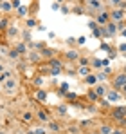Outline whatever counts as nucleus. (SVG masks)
Masks as SVG:
<instances>
[{
    "mask_svg": "<svg viewBox=\"0 0 126 134\" xmlns=\"http://www.w3.org/2000/svg\"><path fill=\"white\" fill-rule=\"evenodd\" d=\"M114 85L117 87V89H119V87H123V85H126V74H121L119 78H115Z\"/></svg>",
    "mask_w": 126,
    "mask_h": 134,
    "instance_id": "1",
    "label": "nucleus"
},
{
    "mask_svg": "<svg viewBox=\"0 0 126 134\" xmlns=\"http://www.w3.org/2000/svg\"><path fill=\"white\" fill-rule=\"evenodd\" d=\"M97 22L105 25L106 22H108V15H106V13H99V15H97Z\"/></svg>",
    "mask_w": 126,
    "mask_h": 134,
    "instance_id": "2",
    "label": "nucleus"
},
{
    "mask_svg": "<svg viewBox=\"0 0 126 134\" xmlns=\"http://www.w3.org/2000/svg\"><path fill=\"white\" fill-rule=\"evenodd\" d=\"M115 31H117V25L115 24H108V27H106V35H115Z\"/></svg>",
    "mask_w": 126,
    "mask_h": 134,
    "instance_id": "3",
    "label": "nucleus"
},
{
    "mask_svg": "<svg viewBox=\"0 0 126 134\" xmlns=\"http://www.w3.org/2000/svg\"><path fill=\"white\" fill-rule=\"evenodd\" d=\"M121 18H123V11H114V13H112V20L119 22Z\"/></svg>",
    "mask_w": 126,
    "mask_h": 134,
    "instance_id": "4",
    "label": "nucleus"
},
{
    "mask_svg": "<svg viewBox=\"0 0 126 134\" xmlns=\"http://www.w3.org/2000/svg\"><path fill=\"white\" fill-rule=\"evenodd\" d=\"M88 4H90L92 9H101V2H99V0H90Z\"/></svg>",
    "mask_w": 126,
    "mask_h": 134,
    "instance_id": "5",
    "label": "nucleus"
},
{
    "mask_svg": "<svg viewBox=\"0 0 126 134\" xmlns=\"http://www.w3.org/2000/svg\"><path fill=\"white\" fill-rule=\"evenodd\" d=\"M15 85H16V82H15V80H7L6 89H7V91H13V89H15Z\"/></svg>",
    "mask_w": 126,
    "mask_h": 134,
    "instance_id": "6",
    "label": "nucleus"
},
{
    "mask_svg": "<svg viewBox=\"0 0 126 134\" xmlns=\"http://www.w3.org/2000/svg\"><path fill=\"white\" fill-rule=\"evenodd\" d=\"M9 76H11V73H2V74H0V84H4V82H6V80H9Z\"/></svg>",
    "mask_w": 126,
    "mask_h": 134,
    "instance_id": "7",
    "label": "nucleus"
},
{
    "mask_svg": "<svg viewBox=\"0 0 126 134\" xmlns=\"http://www.w3.org/2000/svg\"><path fill=\"white\" fill-rule=\"evenodd\" d=\"M105 92H106V89H105V87H103V85L96 87V94H97V96H103V94H105Z\"/></svg>",
    "mask_w": 126,
    "mask_h": 134,
    "instance_id": "8",
    "label": "nucleus"
},
{
    "mask_svg": "<svg viewBox=\"0 0 126 134\" xmlns=\"http://www.w3.org/2000/svg\"><path fill=\"white\" fill-rule=\"evenodd\" d=\"M67 58H68V60H76V58H78V53H76V51H68V53H67Z\"/></svg>",
    "mask_w": 126,
    "mask_h": 134,
    "instance_id": "9",
    "label": "nucleus"
},
{
    "mask_svg": "<svg viewBox=\"0 0 126 134\" xmlns=\"http://www.w3.org/2000/svg\"><path fill=\"white\" fill-rule=\"evenodd\" d=\"M36 96H38V100H45V98H47V92L40 91V92H38V94H36Z\"/></svg>",
    "mask_w": 126,
    "mask_h": 134,
    "instance_id": "10",
    "label": "nucleus"
},
{
    "mask_svg": "<svg viewBox=\"0 0 126 134\" xmlns=\"http://www.w3.org/2000/svg\"><path fill=\"white\" fill-rule=\"evenodd\" d=\"M94 67H103L105 63H103V60H94V63H92Z\"/></svg>",
    "mask_w": 126,
    "mask_h": 134,
    "instance_id": "11",
    "label": "nucleus"
},
{
    "mask_svg": "<svg viewBox=\"0 0 126 134\" xmlns=\"http://www.w3.org/2000/svg\"><path fill=\"white\" fill-rule=\"evenodd\" d=\"M101 132L103 134H112V129L110 127H101Z\"/></svg>",
    "mask_w": 126,
    "mask_h": 134,
    "instance_id": "12",
    "label": "nucleus"
},
{
    "mask_svg": "<svg viewBox=\"0 0 126 134\" xmlns=\"http://www.w3.org/2000/svg\"><path fill=\"white\" fill-rule=\"evenodd\" d=\"M79 74H88V67H87V65H83L81 69H79Z\"/></svg>",
    "mask_w": 126,
    "mask_h": 134,
    "instance_id": "13",
    "label": "nucleus"
},
{
    "mask_svg": "<svg viewBox=\"0 0 126 134\" xmlns=\"http://www.w3.org/2000/svg\"><path fill=\"white\" fill-rule=\"evenodd\" d=\"M87 84H88V85L96 84V78H94V76H88V78H87Z\"/></svg>",
    "mask_w": 126,
    "mask_h": 134,
    "instance_id": "14",
    "label": "nucleus"
},
{
    "mask_svg": "<svg viewBox=\"0 0 126 134\" xmlns=\"http://www.w3.org/2000/svg\"><path fill=\"white\" fill-rule=\"evenodd\" d=\"M110 100H119V94H117V92H110Z\"/></svg>",
    "mask_w": 126,
    "mask_h": 134,
    "instance_id": "15",
    "label": "nucleus"
},
{
    "mask_svg": "<svg viewBox=\"0 0 126 134\" xmlns=\"http://www.w3.org/2000/svg\"><path fill=\"white\" fill-rule=\"evenodd\" d=\"M24 120H25V122H31V120H32V114L25 112V114H24Z\"/></svg>",
    "mask_w": 126,
    "mask_h": 134,
    "instance_id": "16",
    "label": "nucleus"
},
{
    "mask_svg": "<svg viewBox=\"0 0 126 134\" xmlns=\"http://www.w3.org/2000/svg\"><path fill=\"white\" fill-rule=\"evenodd\" d=\"M38 116H40V120H43V122H47V120H49V116H47V114H43V112H40Z\"/></svg>",
    "mask_w": 126,
    "mask_h": 134,
    "instance_id": "17",
    "label": "nucleus"
},
{
    "mask_svg": "<svg viewBox=\"0 0 126 134\" xmlns=\"http://www.w3.org/2000/svg\"><path fill=\"white\" fill-rule=\"evenodd\" d=\"M16 51H18V53H24V51H25V45H24V44H20V45H18V49H16Z\"/></svg>",
    "mask_w": 126,
    "mask_h": 134,
    "instance_id": "18",
    "label": "nucleus"
},
{
    "mask_svg": "<svg viewBox=\"0 0 126 134\" xmlns=\"http://www.w3.org/2000/svg\"><path fill=\"white\" fill-rule=\"evenodd\" d=\"M2 9H4V11H9V9H11V6H9L7 2H4V6H2Z\"/></svg>",
    "mask_w": 126,
    "mask_h": 134,
    "instance_id": "19",
    "label": "nucleus"
},
{
    "mask_svg": "<svg viewBox=\"0 0 126 134\" xmlns=\"http://www.w3.org/2000/svg\"><path fill=\"white\" fill-rule=\"evenodd\" d=\"M27 25H29V27H34V25H36V20H27Z\"/></svg>",
    "mask_w": 126,
    "mask_h": 134,
    "instance_id": "20",
    "label": "nucleus"
},
{
    "mask_svg": "<svg viewBox=\"0 0 126 134\" xmlns=\"http://www.w3.org/2000/svg\"><path fill=\"white\" fill-rule=\"evenodd\" d=\"M34 134H47V132H45V129H36Z\"/></svg>",
    "mask_w": 126,
    "mask_h": 134,
    "instance_id": "21",
    "label": "nucleus"
},
{
    "mask_svg": "<svg viewBox=\"0 0 126 134\" xmlns=\"http://www.w3.org/2000/svg\"><path fill=\"white\" fill-rule=\"evenodd\" d=\"M9 56H11V58H16V56H18V51H11V53H9Z\"/></svg>",
    "mask_w": 126,
    "mask_h": 134,
    "instance_id": "22",
    "label": "nucleus"
},
{
    "mask_svg": "<svg viewBox=\"0 0 126 134\" xmlns=\"http://www.w3.org/2000/svg\"><path fill=\"white\" fill-rule=\"evenodd\" d=\"M79 63H81V65H88V60L87 58H81V60H79Z\"/></svg>",
    "mask_w": 126,
    "mask_h": 134,
    "instance_id": "23",
    "label": "nucleus"
},
{
    "mask_svg": "<svg viewBox=\"0 0 126 134\" xmlns=\"http://www.w3.org/2000/svg\"><path fill=\"white\" fill-rule=\"evenodd\" d=\"M112 4H114V6H123V4H121V0H110Z\"/></svg>",
    "mask_w": 126,
    "mask_h": 134,
    "instance_id": "24",
    "label": "nucleus"
},
{
    "mask_svg": "<svg viewBox=\"0 0 126 134\" xmlns=\"http://www.w3.org/2000/svg\"><path fill=\"white\" fill-rule=\"evenodd\" d=\"M119 51H123V53H126V44H121V45H119Z\"/></svg>",
    "mask_w": 126,
    "mask_h": 134,
    "instance_id": "25",
    "label": "nucleus"
},
{
    "mask_svg": "<svg viewBox=\"0 0 126 134\" xmlns=\"http://www.w3.org/2000/svg\"><path fill=\"white\" fill-rule=\"evenodd\" d=\"M105 78H106L105 73H99V74H97V80H105Z\"/></svg>",
    "mask_w": 126,
    "mask_h": 134,
    "instance_id": "26",
    "label": "nucleus"
},
{
    "mask_svg": "<svg viewBox=\"0 0 126 134\" xmlns=\"http://www.w3.org/2000/svg\"><path fill=\"white\" fill-rule=\"evenodd\" d=\"M101 49H105V51H110V45H108V44H103V45H101Z\"/></svg>",
    "mask_w": 126,
    "mask_h": 134,
    "instance_id": "27",
    "label": "nucleus"
},
{
    "mask_svg": "<svg viewBox=\"0 0 126 134\" xmlns=\"http://www.w3.org/2000/svg\"><path fill=\"white\" fill-rule=\"evenodd\" d=\"M20 6V0H13V7H18Z\"/></svg>",
    "mask_w": 126,
    "mask_h": 134,
    "instance_id": "28",
    "label": "nucleus"
},
{
    "mask_svg": "<svg viewBox=\"0 0 126 134\" xmlns=\"http://www.w3.org/2000/svg\"><path fill=\"white\" fill-rule=\"evenodd\" d=\"M88 96H90V100H96V98H97V94H96V92H90Z\"/></svg>",
    "mask_w": 126,
    "mask_h": 134,
    "instance_id": "29",
    "label": "nucleus"
},
{
    "mask_svg": "<svg viewBox=\"0 0 126 134\" xmlns=\"http://www.w3.org/2000/svg\"><path fill=\"white\" fill-rule=\"evenodd\" d=\"M112 134H123V131H119V129H117V131H112Z\"/></svg>",
    "mask_w": 126,
    "mask_h": 134,
    "instance_id": "30",
    "label": "nucleus"
},
{
    "mask_svg": "<svg viewBox=\"0 0 126 134\" xmlns=\"http://www.w3.org/2000/svg\"><path fill=\"white\" fill-rule=\"evenodd\" d=\"M4 71V63H0V73H2Z\"/></svg>",
    "mask_w": 126,
    "mask_h": 134,
    "instance_id": "31",
    "label": "nucleus"
},
{
    "mask_svg": "<svg viewBox=\"0 0 126 134\" xmlns=\"http://www.w3.org/2000/svg\"><path fill=\"white\" fill-rule=\"evenodd\" d=\"M123 36H126V29H124V31H123Z\"/></svg>",
    "mask_w": 126,
    "mask_h": 134,
    "instance_id": "32",
    "label": "nucleus"
},
{
    "mask_svg": "<svg viewBox=\"0 0 126 134\" xmlns=\"http://www.w3.org/2000/svg\"><path fill=\"white\" fill-rule=\"evenodd\" d=\"M58 2H63V0H58Z\"/></svg>",
    "mask_w": 126,
    "mask_h": 134,
    "instance_id": "33",
    "label": "nucleus"
},
{
    "mask_svg": "<svg viewBox=\"0 0 126 134\" xmlns=\"http://www.w3.org/2000/svg\"><path fill=\"white\" fill-rule=\"evenodd\" d=\"M0 134H4V132H0Z\"/></svg>",
    "mask_w": 126,
    "mask_h": 134,
    "instance_id": "34",
    "label": "nucleus"
}]
</instances>
